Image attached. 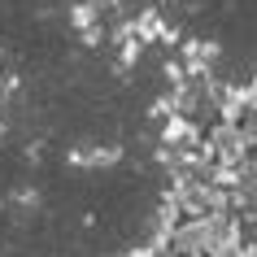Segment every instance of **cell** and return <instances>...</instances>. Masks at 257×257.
Returning <instances> with one entry per match:
<instances>
[{
  "mask_svg": "<svg viewBox=\"0 0 257 257\" xmlns=\"http://www.w3.org/2000/svg\"><path fill=\"white\" fill-rule=\"evenodd\" d=\"M244 100H248V105H253V109H257V79H253V83H248V87H244Z\"/></svg>",
  "mask_w": 257,
  "mask_h": 257,
  "instance_id": "cell-1",
  "label": "cell"
}]
</instances>
